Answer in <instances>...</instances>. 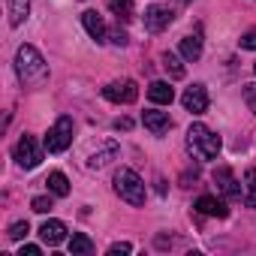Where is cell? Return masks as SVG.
Masks as SVG:
<instances>
[{
    "label": "cell",
    "mask_w": 256,
    "mask_h": 256,
    "mask_svg": "<svg viewBox=\"0 0 256 256\" xmlns=\"http://www.w3.org/2000/svg\"><path fill=\"white\" fill-rule=\"evenodd\" d=\"M16 72H18L22 88H30V90H36V88H42L48 82V64L34 46H18V52H16Z\"/></svg>",
    "instance_id": "1"
},
{
    "label": "cell",
    "mask_w": 256,
    "mask_h": 256,
    "mask_svg": "<svg viewBox=\"0 0 256 256\" xmlns=\"http://www.w3.org/2000/svg\"><path fill=\"white\" fill-rule=\"evenodd\" d=\"M187 148H190V154L199 157V160H214V157L220 154L223 142H220L217 133L208 130L205 124H193L190 130H187Z\"/></svg>",
    "instance_id": "2"
},
{
    "label": "cell",
    "mask_w": 256,
    "mask_h": 256,
    "mask_svg": "<svg viewBox=\"0 0 256 256\" xmlns=\"http://www.w3.org/2000/svg\"><path fill=\"white\" fill-rule=\"evenodd\" d=\"M114 193L124 199V202H130V205H145V181L133 172V169H118L114 172Z\"/></svg>",
    "instance_id": "3"
},
{
    "label": "cell",
    "mask_w": 256,
    "mask_h": 256,
    "mask_svg": "<svg viewBox=\"0 0 256 256\" xmlns=\"http://www.w3.org/2000/svg\"><path fill=\"white\" fill-rule=\"evenodd\" d=\"M70 145H72V118L70 114H60L54 120V126L48 130V136H46V151L48 154H60Z\"/></svg>",
    "instance_id": "4"
},
{
    "label": "cell",
    "mask_w": 256,
    "mask_h": 256,
    "mask_svg": "<svg viewBox=\"0 0 256 256\" xmlns=\"http://www.w3.org/2000/svg\"><path fill=\"white\" fill-rule=\"evenodd\" d=\"M102 96L108 102H118V106H130L139 100V84L133 78H124V82H112L102 88Z\"/></svg>",
    "instance_id": "5"
},
{
    "label": "cell",
    "mask_w": 256,
    "mask_h": 256,
    "mask_svg": "<svg viewBox=\"0 0 256 256\" xmlns=\"http://www.w3.org/2000/svg\"><path fill=\"white\" fill-rule=\"evenodd\" d=\"M40 160H42V148L36 145V139L34 136H22L16 142V163L22 169H36Z\"/></svg>",
    "instance_id": "6"
},
{
    "label": "cell",
    "mask_w": 256,
    "mask_h": 256,
    "mask_svg": "<svg viewBox=\"0 0 256 256\" xmlns=\"http://www.w3.org/2000/svg\"><path fill=\"white\" fill-rule=\"evenodd\" d=\"M172 22H175V12H172L169 6L151 4V6L145 10V30H148V34H163Z\"/></svg>",
    "instance_id": "7"
},
{
    "label": "cell",
    "mask_w": 256,
    "mask_h": 256,
    "mask_svg": "<svg viewBox=\"0 0 256 256\" xmlns=\"http://www.w3.org/2000/svg\"><path fill=\"white\" fill-rule=\"evenodd\" d=\"M211 178H214L217 190H220L226 199H241V187H238V181H235V175H232V169H229V166H217Z\"/></svg>",
    "instance_id": "8"
},
{
    "label": "cell",
    "mask_w": 256,
    "mask_h": 256,
    "mask_svg": "<svg viewBox=\"0 0 256 256\" xmlns=\"http://www.w3.org/2000/svg\"><path fill=\"white\" fill-rule=\"evenodd\" d=\"M181 102H184V108H187V112L202 114V112L208 108V90H205V84H190V88L184 90Z\"/></svg>",
    "instance_id": "9"
},
{
    "label": "cell",
    "mask_w": 256,
    "mask_h": 256,
    "mask_svg": "<svg viewBox=\"0 0 256 256\" xmlns=\"http://www.w3.org/2000/svg\"><path fill=\"white\" fill-rule=\"evenodd\" d=\"M142 124H145V130H148L151 136H163V133L172 130V118H169V112H154V108H148V112L142 114Z\"/></svg>",
    "instance_id": "10"
},
{
    "label": "cell",
    "mask_w": 256,
    "mask_h": 256,
    "mask_svg": "<svg viewBox=\"0 0 256 256\" xmlns=\"http://www.w3.org/2000/svg\"><path fill=\"white\" fill-rule=\"evenodd\" d=\"M193 208H196L199 214H205V217H226V214H229L226 202H223V199H217V196H199Z\"/></svg>",
    "instance_id": "11"
},
{
    "label": "cell",
    "mask_w": 256,
    "mask_h": 256,
    "mask_svg": "<svg viewBox=\"0 0 256 256\" xmlns=\"http://www.w3.org/2000/svg\"><path fill=\"white\" fill-rule=\"evenodd\" d=\"M82 24H84V30L90 34V40L94 42H106V36H108V30H106V24H102V18L94 12V10H88V12H82Z\"/></svg>",
    "instance_id": "12"
},
{
    "label": "cell",
    "mask_w": 256,
    "mask_h": 256,
    "mask_svg": "<svg viewBox=\"0 0 256 256\" xmlns=\"http://www.w3.org/2000/svg\"><path fill=\"white\" fill-rule=\"evenodd\" d=\"M40 238L46 241V244H60V241H66V223H60V220H46L42 226H40Z\"/></svg>",
    "instance_id": "13"
},
{
    "label": "cell",
    "mask_w": 256,
    "mask_h": 256,
    "mask_svg": "<svg viewBox=\"0 0 256 256\" xmlns=\"http://www.w3.org/2000/svg\"><path fill=\"white\" fill-rule=\"evenodd\" d=\"M6 16H10V24L18 28L28 22L30 16V0H6Z\"/></svg>",
    "instance_id": "14"
},
{
    "label": "cell",
    "mask_w": 256,
    "mask_h": 256,
    "mask_svg": "<svg viewBox=\"0 0 256 256\" xmlns=\"http://www.w3.org/2000/svg\"><path fill=\"white\" fill-rule=\"evenodd\" d=\"M148 96H151V102L169 106V102L175 100V90L169 88V82H151V84H148Z\"/></svg>",
    "instance_id": "15"
},
{
    "label": "cell",
    "mask_w": 256,
    "mask_h": 256,
    "mask_svg": "<svg viewBox=\"0 0 256 256\" xmlns=\"http://www.w3.org/2000/svg\"><path fill=\"white\" fill-rule=\"evenodd\" d=\"M181 58H184V60H199V58H202V36H199V34L181 40Z\"/></svg>",
    "instance_id": "16"
},
{
    "label": "cell",
    "mask_w": 256,
    "mask_h": 256,
    "mask_svg": "<svg viewBox=\"0 0 256 256\" xmlns=\"http://www.w3.org/2000/svg\"><path fill=\"white\" fill-rule=\"evenodd\" d=\"M70 253H72V256H90V253H94V241H90L84 232H76V235L70 238Z\"/></svg>",
    "instance_id": "17"
},
{
    "label": "cell",
    "mask_w": 256,
    "mask_h": 256,
    "mask_svg": "<svg viewBox=\"0 0 256 256\" xmlns=\"http://www.w3.org/2000/svg\"><path fill=\"white\" fill-rule=\"evenodd\" d=\"M160 64H163V70H166V72H169L172 78H184V76H187L184 64H181V60H178V54H172V52H163Z\"/></svg>",
    "instance_id": "18"
},
{
    "label": "cell",
    "mask_w": 256,
    "mask_h": 256,
    "mask_svg": "<svg viewBox=\"0 0 256 256\" xmlns=\"http://www.w3.org/2000/svg\"><path fill=\"white\" fill-rule=\"evenodd\" d=\"M46 184H48V190H52L54 196H70V181H66L64 172H52V175L46 178Z\"/></svg>",
    "instance_id": "19"
},
{
    "label": "cell",
    "mask_w": 256,
    "mask_h": 256,
    "mask_svg": "<svg viewBox=\"0 0 256 256\" xmlns=\"http://www.w3.org/2000/svg\"><path fill=\"white\" fill-rule=\"evenodd\" d=\"M108 6L118 16V22H130L133 18V0H108Z\"/></svg>",
    "instance_id": "20"
},
{
    "label": "cell",
    "mask_w": 256,
    "mask_h": 256,
    "mask_svg": "<svg viewBox=\"0 0 256 256\" xmlns=\"http://www.w3.org/2000/svg\"><path fill=\"white\" fill-rule=\"evenodd\" d=\"M114 154H118V148H114V145H106V148H102L100 154H90L88 166H90V169H100V166H106V163H108V160H112Z\"/></svg>",
    "instance_id": "21"
},
{
    "label": "cell",
    "mask_w": 256,
    "mask_h": 256,
    "mask_svg": "<svg viewBox=\"0 0 256 256\" xmlns=\"http://www.w3.org/2000/svg\"><path fill=\"white\" fill-rule=\"evenodd\" d=\"M30 208H34L36 214H48V211L54 208V202H52V196H36V199L30 202Z\"/></svg>",
    "instance_id": "22"
},
{
    "label": "cell",
    "mask_w": 256,
    "mask_h": 256,
    "mask_svg": "<svg viewBox=\"0 0 256 256\" xmlns=\"http://www.w3.org/2000/svg\"><path fill=\"white\" fill-rule=\"evenodd\" d=\"M28 232H30V226H28V220H18V223H12V226H10V232H6V235H10L12 241H22V238H24Z\"/></svg>",
    "instance_id": "23"
},
{
    "label": "cell",
    "mask_w": 256,
    "mask_h": 256,
    "mask_svg": "<svg viewBox=\"0 0 256 256\" xmlns=\"http://www.w3.org/2000/svg\"><path fill=\"white\" fill-rule=\"evenodd\" d=\"M238 46H241V48H247V52H256V30H247V34L238 40Z\"/></svg>",
    "instance_id": "24"
},
{
    "label": "cell",
    "mask_w": 256,
    "mask_h": 256,
    "mask_svg": "<svg viewBox=\"0 0 256 256\" xmlns=\"http://www.w3.org/2000/svg\"><path fill=\"white\" fill-rule=\"evenodd\" d=\"M244 100H247L250 112L256 114V84H244Z\"/></svg>",
    "instance_id": "25"
},
{
    "label": "cell",
    "mask_w": 256,
    "mask_h": 256,
    "mask_svg": "<svg viewBox=\"0 0 256 256\" xmlns=\"http://www.w3.org/2000/svg\"><path fill=\"white\" fill-rule=\"evenodd\" d=\"M120 253H133V244H126V241H118L108 247V256H120Z\"/></svg>",
    "instance_id": "26"
},
{
    "label": "cell",
    "mask_w": 256,
    "mask_h": 256,
    "mask_svg": "<svg viewBox=\"0 0 256 256\" xmlns=\"http://www.w3.org/2000/svg\"><path fill=\"white\" fill-rule=\"evenodd\" d=\"M112 42L114 46H126V42H130V36H126L124 30H112Z\"/></svg>",
    "instance_id": "27"
},
{
    "label": "cell",
    "mask_w": 256,
    "mask_h": 256,
    "mask_svg": "<svg viewBox=\"0 0 256 256\" xmlns=\"http://www.w3.org/2000/svg\"><path fill=\"white\" fill-rule=\"evenodd\" d=\"M130 126H133L130 118H118V120H114V130H130Z\"/></svg>",
    "instance_id": "28"
},
{
    "label": "cell",
    "mask_w": 256,
    "mask_h": 256,
    "mask_svg": "<svg viewBox=\"0 0 256 256\" xmlns=\"http://www.w3.org/2000/svg\"><path fill=\"white\" fill-rule=\"evenodd\" d=\"M22 256H40V247L36 244H24L22 247Z\"/></svg>",
    "instance_id": "29"
},
{
    "label": "cell",
    "mask_w": 256,
    "mask_h": 256,
    "mask_svg": "<svg viewBox=\"0 0 256 256\" xmlns=\"http://www.w3.org/2000/svg\"><path fill=\"white\" fill-rule=\"evenodd\" d=\"M244 205L247 208H256V187H250V193L244 196Z\"/></svg>",
    "instance_id": "30"
},
{
    "label": "cell",
    "mask_w": 256,
    "mask_h": 256,
    "mask_svg": "<svg viewBox=\"0 0 256 256\" xmlns=\"http://www.w3.org/2000/svg\"><path fill=\"white\" fill-rule=\"evenodd\" d=\"M250 187H256V169L247 172V190H250Z\"/></svg>",
    "instance_id": "31"
},
{
    "label": "cell",
    "mask_w": 256,
    "mask_h": 256,
    "mask_svg": "<svg viewBox=\"0 0 256 256\" xmlns=\"http://www.w3.org/2000/svg\"><path fill=\"white\" fill-rule=\"evenodd\" d=\"M184 4H190V0H184Z\"/></svg>",
    "instance_id": "32"
},
{
    "label": "cell",
    "mask_w": 256,
    "mask_h": 256,
    "mask_svg": "<svg viewBox=\"0 0 256 256\" xmlns=\"http://www.w3.org/2000/svg\"><path fill=\"white\" fill-rule=\"evenodd\" d=\"M253 70H256V64H253Z\"/></svg>",
    "instance_id": "33"
}]
</instances>
